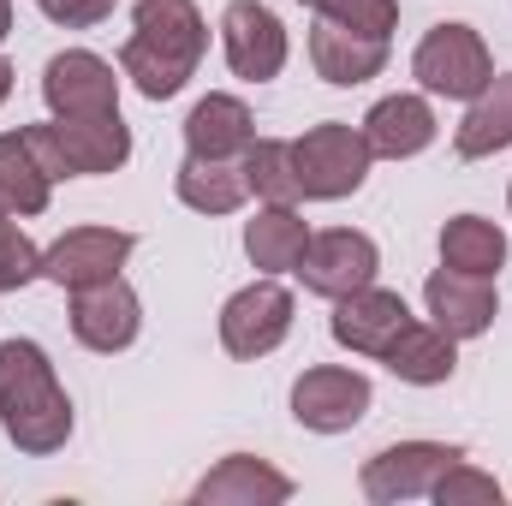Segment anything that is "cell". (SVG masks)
Masks as SVG:
<instances>
[{
    "mask_svg": "<svg viewBox=\"0 0 512 506\" xmlns=\"http://www.w3.org/2000/svg\"><path fill=\"white\" fill-rule=\"evenodd\" d=\"M364 143H370V155H382V161H405V155H423L429 143H435V114H429V102L423 96H382L370 114H364Z\"/></svg>",
    "mask_w": 512,
    "mask_h": 506,
    "instance_id": "e0dca14e",
    "label": "cell"
},
{
    "mask_svg": "<svg viewBox=\"0 0 512 506\" xmlns=\"http://www.w3.org/2000/svg\"><path fill=\"white\" fill-rule=\"evenodd\" d=\"M411 72L429 96H453V102H477L495 78V60L483 48V36L471 24H435L417 54H411Z\"/></svg>",
    "mask_w": 512,
    "mask_h": 506,
    "instance_id": "5b68a950",
    "label": "cell"
},
{
    "mask_svg": "<svg viewBox=\"0 0 512 506\" xmlns=\"http://www.w3.org/2000/svg\"><path fill=\"white\" fill-rule=\"evenodd\" d=\"M316 18H334V24H346V30H364V36H393V24H399V0H304Z\"/></svg>",
    "mask_w": 512,
    "mask_h": 506,
    "instance_id": "4316f807",
    "label": "cell"
},
{
    "mask_svg": "<svg viewBox=\"0 0 512 506\" xmlns=\"http://www.w3.org/2000/svg\"><path fill=\"white\" fill-rule=\"evenodd\" d=\"M310 245V227L292 203H268L256 221H245V256H251L262 274H286L298 268V256Z\"/></svg>",
    "mask_w": 512,
    "mask_h": 506,
    "instance_id": "7402d4cb",
    "label": "cell"
},
{
    "mask_svg": "<svg viewBox=\"0 0 512 506\" xmlns=\"http://www.w3.org/2000/svg\"><path fill=\"white\" fill-rule=\"evenodd\" d=\"M245 197H251L245 167H233V161H203V155H185V161H179V203H185V209H197V215H233Z\"/></svg>",
    "mask_w": 512,
    "mask_h": 506,
    "instance_id": "603a6c76",
    "label": "cell"
},
{
    "mask_svg": "<svg viewBox=\"0 0 512 506\" xmlns=\"http://www.w3.org/2000/svg\"><path fill=\"white\" fill-rule=\"evenodd\" d=\"M441 262L465 268V274H495L507 262V233L483 215H453L441 227Z\"/></svg>",
    "mask_w": 512,
    "mask_h": 506,
    "instance_id": "d4e9b609",
    "label": "cell"
},
{
    "mask_svg": "<svg viewBox=\"0 0 512 506\" xmlns=\"http://www.w3.org/2000/svg\"><path fill=\"white\" fill-rule=\"evenodd\" d=\"M364 411H370V381L358 370L322 364V370H304L292 381V417L316 435H340V429L364 423Z\"/></svg>",
    "mask_w": 512,
    "mask_h": 506,
    "instance_id": "8fae6325",
    "label": "cell"
},
{
    "mask_svg": "<svg viewBox=\"0 0 512 506\" xmlns=\"http://www.w3.org/2000/svg\"><path fill=\"white\" fill-rule=\"evenodd\" d=\"M221 42H227V66L251 84H268L286 66V30L262 0H233L221 12Z\"/></svg>",
    "mask_w": 512,
    "mask_h": 506,
    "instance_id": "4fadbf2b",
    "label": "cell"
},
{
    "mask_svg": "<svg viewBox=\"0 0 512 506\" xmlns=\"http://www.w3.org/2000/svg\"><path fill=\"white\" fill-rule=\"evenodd\" d=\"M370 143H364V126H310L304 137H292V167H298V191L310 203H340L352 197L364 179H370Z\"/></svg>",
    "mask_w": 512,
    "mask_h": 506,
    "instance_id": "277c9868",
    "label": "cell"
},
{
    "mask_svg": "<svg viewBox=\"0 0 512 506\" xmlns=\"http://www.w3.org/2000/svg\"><path fill=\"white\" fill-rule=\"evenodd\" d=\"M239 167H245V185L262 203H298L304 197L298 191V167H292V143H280V137H256L239 155Z\"/></svg>",
    "mask_w": 512,
    "mask_h": 506,
    "instance_id": "484cf974",
    "label": "cell"
},
{
    "mask_svg": "<svg viewBox=\"0 0 512 506\" xmlns=\"http://www.w3.org/2000/svg\"><path fill=\"white\" fill-rule=\"evenodd\" d=\"M429 501L441 506H501V483L489 477V471H477V465H447V477L429 489Z\"/></svg>",
    "mask_w": 512,
    "mask_h": 506,
    "instance_id": "f1b7e54d",
    "label": "cell"
},
{
    "mask_svg": "<svg viewBox=\"0 0 512 506\" xmlns=\"http://www.w3.org/2000/svg\"><path fill=\"white\" fill-rule=\"evenodd\" d=\"M42 102L54 120H90V114H120V78L102 54L66 48L42 66Z\"/></svg>",
    "mask_w": 512,
    "mask_h": 506,
    "instance_id": "52a82bcc",
    "label": "cell"
},
{
    "mask_svg": "<svg viewBox=\"0 0 512 506\" xmlns=\"http://www.w3.org/2000/svg\"><path fill=\"white\" fill-rule=\"evenodd\" d=\"M280 501H292V477H280L274 465H262L251 453L221 459L197 483V506H280Z\"/></svg>",
    "mask_w": 512,
    "mask_h": 506,
    "instance_id": "d6986e66",
    "label": "cell"
},
{
    "mask_svg": "<svg viewBox=\"0 0 512 506\" xmlns=\"http://www.w3.org/2000/svg\"><path fill=\"white\" fill-rule=\"evenodd\" d=\"M256 143V120L239 96H203L185 120V149L203 161H239Z\"/></svg>",
    "mask_w": 512,
    "mask_h": 506,
    "instance_id": "ac0fdd59",
    "label": "cell"
},
{
    "mask_svg": "<svg viewBox=\"0 0 512 506\" xmlns=\"http://www.w3.org/2000/svg\"><path fill=\"white\" fill-rule=\"evenodd\" d=\"M6 30H12V0H0V42H6Z\"/></svg>",
    "mask_w": 512,
    "mask_h": 506,
    "instance_id": "1f68e13d",
    "label": "cell"
},
{
    "mask_svg": "<svg viewBox=\"0 0 512 506\" xmlns=\"http://www.w3.org/2000/svg\"><path fill=\"white\" fill-rule=\"evenodd\" d=\"M310 60H316V72H322L328 84L352 90V84L382 78L387 42L382 36H364V30H346V24H334V18H316V30H310Z\"/></svg>",
    "mask_w": 512,
    "mask_h": 506,
    "instance_id": "2e32d148",
    "label": "cell"
},
{
    "mask_svg": "<svg viewBox=\"0 0 512 506\" xmlns=\"http://www.w3.org/2000/svg\"><path fill=\"white\" fill-rule=\"evenodd\" d=\"M465 453L447 447V441H399V447H382L370 465H364V501L376 506H399V501H417L429 495L447 465H459Z\"/></svg>",
    "mask_w": 512,
    "mask_h": 506,
    "instance_id": "ba28073f",
    "label": "cell"
},
{
    "mask_svg": "<svg viewBox=\"0 0 512 506\" xmlns=\"http://www.w3.org/2000/svg\"><path fill=\"white\" fill-rule=\"evenodd\" d=\"M203 48H209V24H203L197 0H137L131 6V42L120 48V72L149 102H167L185 90Z\"/></svg>",
    "mask_w": 512,
    "mask_h": 506,
    "instance_id": "6da1fadb",
    "label": "cell"
},
{
    "mask_svg": "<svg viewBox=\"0 0 512 506\" xmlns=\"http://www.w3.org/2000/svg\"><path fill=\"white\" fill-rule=\"evenodd\" d=\"M6 96H12V66L0 60V102H6Z\"/></svg>",
    "mask_w": 512,
    "mask_h": 506,
    "instance_id": "4dcf8cb0",
    "label": "cell"
},
{
    "mask_svg": "<svg viewBox=\"0 0 512 506\" xmlns=\"http://www.w3.org/2000/svg\"><path fill=\"white\" fill-rule=\"evenodd\" d=\"M512 143V72L507 78H489V90L471 102V114L459 120V137L453 149L465 161H483V155H501Z\"/></svg>",
    "mask_w": 512,
    "mask_h": 506,
    "instance_id": "cb8c5ba5",
    "label": "cell"
},
{
    "mask_svg": "<svg viewBox=\"0 0 512 506\" xmlns=\"http://www.w3.org/2000/svg\"><path fill=\"white\" fill-rule=\"evenodd\" d=\"M382 364L411 387H435V381H447L459 370V340L435 322H405V334L382 352Z\"/></svg>",
    "mask_w": 512,
    "mask_h": 506,
    "instance_id": "ffe728a7",
    "label": "cell"
},
{
    "mask_svg": "<svg viewBox=\"0 0 512 506\" xmlns=\"http://www.w3.org/2000/svg\"><path fill=\"white\" fill-rule=\"evenodd\" d=\"M143 328V310H137V292L126 280H96V286H78L72 292V334L78 346L90 352H126Z\"/></svg>",
    "mask_w": 512,
    "mask_h": 506,
    "instance_id": "7c38bea8",
    "label": "cell"
},
{
    "mask_svg": "<svg viewBox=\"0 0 512 506\" xmlns=\"http://www.w3.org/2000/svg\"><path fill=\"white\" fill-rule=\"evenodd\" d=\"M423 298H429V316H435V328H447L453 340H477V334H489V322L501 316L495 280H489V274H465V268H447V262L429 274Z\"/></svg>",
    "mask_w": 512,
    "mask_h": 506,
    "instance_id": "5bb4252c",
    "label": "cell"
},
{
    "mask_svg": "<svg viewBox=\"0 0 512 506\" xmlns=\"http://www.w3.org/2000/svg\"><path fill=\"white\" fill-rule=\"evenodd\" d=\"M30 149L42 155L48 179H90L114 173L131 155V131L120 114H90V120H54V126H24Z\"/></svg>",
    "mask_w": 512,
    "mask_h": 506,
    "instance_id": "3957f363",
    "label": "cell"
},
{
    "mask_svg": "<svg viewBox=\"0 0 512 506\" xmlns=\"http://www.w3.org/2000/svg\"><path fill=\"white\" fill-rule=\"evenodd\" d=\"M48 167L30 149V131H0V209L6 215H42L48 209Z\"/></svg>",
    "mask_w": 512,
    "mask_h": 506,
    "instance_id": "44dd1931",
    "label": "cell"
},
{
    "mask_svg": "<svg viewBox=\"0 0 512 506\" xmlns=\"http://www.w3.org/2000/svg\"><path fill=\"white\" fill-rule=\"evenodd\" d=\"M30 280H42V251L30 245V233L0 209V292H18V286H30Z\"/></svg>",
    "mask_w": 512,
    "mask_h": 506,
    "instance_id": "83f0119b",
    "label": "cell"
},
{
    "mask_svg": "<svg viewBox=\"0 0 512 506\" xmlns=\"http://www.w3.org/2000/svg\"><path fill=\"white\" fill-rule=\"evenodd\" d=\"M0 423L24 453H54L72 435V399L36 340H0Z\"/></svg>",
    "mask_w": 512,
    "mask_h": 506,
    "instance_id": "7a4b0ae2",
    "label": "cell"
},
{
    "mask_svg": "<svg viewBox=\"0 0 512 506\" xmlns=\"http://www.w3.org/2000/svg\"><path fill=\"white\" fill-rule=\"evenodd\" d=\"M405 322H411V310H405L399 292L364 286V292L340 298V310H334V340H340L346 352H358V358H382L387 346L405 334Z\"/></svg>",
    "mask_w": 512,
    "mask_h": 506,
    "instance_id": "9a60e30c",
    "label": "cell"
},
{
    "mask_svg": "<svg viewBox=\"0 0 512 506\" xmlns=\"http://www.w3.org/2000/svg\"><path fill=\"white\" fill-rule=\"evenodd\" d=\"M131 245H137V239L120 233V227H72L66 239H54V245L42 251V280H54V286H66V292L96 286V280H114V274L126 268Z\"/></svg>",
    "mask_w": 512,
    "mask_h": 506,
    "instance_id": "30bf717a",
    "label": "cell"
},
{
    "mask_svg": "<svg viewBox=\"0 0 512 506\" xmlns=\"http://www.w3.org/2000/svg\"><path fill=\"white\" fill-rule=\"evenodd\" d=\"M292 334V292L280 280H251L221 310V346L233 358H268Z\"/></svg>",
    "mask_w": 512,
    "mask_h": 506,
    "instance_id": "9c48e42d",
    "label": "cell"
},
{
    "mask_svg": "<svg viewBox=\"0 0 512 506\" xmlns=\"http://www.w3.org/2000/svg\"><path fill=\"white\" fill-rule=\"evenodd\" d=\"M298 6H304V0H298Z\"/></svg>",
    "mask_w": 512,
    "mask_h": 506,
    "instance_id": "d6a6232c",
    "label": "cell"
},
{
    "mask_svg": "<svg viewBox=\"0 0 512 506\" xmlns=\"http://www.w3.org/2000/svg\"><path fill=\"white\" fill-rule=\"evenodd\" d=\"M376 268H382V251H376V239L370 233H352V227H328V233H310V245L298 256V268L292 274H304V292H316V298H352V292H364L370 280H376Z\"/></svg>",
    "mask_w": 512,
    "mask_h": 506,
    "instance_id": "8992f818",
    "label": "cell"
},
{
    "mask_svg": "<svg viewBox=\"0 0 512 506\" xmlns=\"http://www.w3.org/2000/svg\"><path fill=\"white\" fill-rule=\"evenodd\" d=\"M54 24H66V30H90V24H102L108 12H114V0H36Z\"/></svg>",
    "mask_w": 512,
    "mask_h": 506,
    "instance_id": "f546056e",
    "label": "cell"
}]
</instances>
